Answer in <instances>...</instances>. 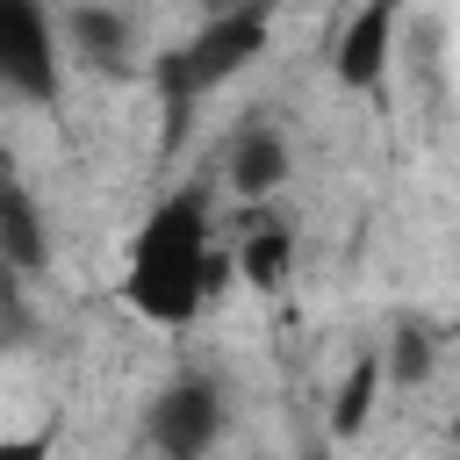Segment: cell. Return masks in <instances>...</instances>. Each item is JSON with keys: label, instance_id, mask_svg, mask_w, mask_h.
I'll return each instance as SVG.
<instances>
[{"label": "cell", "instance_id": "obj_6", "mask_svg": "<svg viewBox=\"0 0 460 460\" xmlns=\"http://www.w3.org/2000/svg\"><path fill=\"white\" fill-rule=\"evenodd\" d=\"M65 50H72L86 72H129L137 36H129V22H122L108 0H79V7H65Z\"/></svg>", "mask_w": 460, "mask_h": 460}, {"label": "cell", "instance_id": "obj_10", "mask_svg": "<svg viewBox=\"0 0 460 460\" xmlns=\"http://www.w3.org/2000/svg\"><path fill=\"white\" fill-rule=\"evenodd\" d=\"M431 367H438L431 338H424L417 323H395V331H388V345H381V381H395V388H424V381H431Z\"/></svg>", "mask_w": 460, "mask_h": 460}, {"label": "cell", "instance_id": "obj_1", "mask_svg": "<svg viewBox=\"0 0 460 460\" xmlns=\"http://www.w3.org/2000/svg\"><path fill=\"white\" fill-rule=\"evenodd\" d=\"M216 280H230V252H216L201 194H194V187H187V194H165V201L144 216V230H137V244H129V266H122L129 309H137L144 323L180 331V323H194V309L216 295Z\"/></svg>", "mask_w": 460, "mask_h": 460}, {"label": "cell", "instance_id": "obj_4", "mask_svg": "<svg viewBox=\"0 0 460 460\" xmlns=\"http://www.w3.org/2000/svg\"><path fill=\"white\" fill-rule=\"evenodd\" d=\"M216 431H223V402H216L208 381H172V388H158V402H151V417H144V438H151L158 453H172V460L208 453Z\"/></svg>", "mask_w": 460, "mask_h": 460}, {"label": "cell", "instance_id": "obj_2", "mask_svg": "<svg viewBox=\"0 0 460 460\" xmlns=\"http://www.w3.org/2000/svg\"><path fill=\"white\" fill-rule=\"evenodd\" d=\"M266 36H273L266 0H237V7L208 14V29H201L187 50H172V58H165V101H172V108H187L194 93L223 86L230 72H244V65L266 50Z\"/></svg>", "mask_w": 460, "mask_h": 460}, {"label": "cell", "instance_id": "obj_12", "mask_svg": "<svg viewBox=\"0 0 460 460\" xmlns=\"http://www.w3.org/2000/svg\"><path fill=\"white\" fill-rule=\"evenodd\" d=\"M453 438H460V424H453Z\"/></svg>", "mask_w": 460, "mask_h": 460}, {"label": "cell", "instance_id": "obj_5", "mask_svg": "<svg viewBox=\"0 0 460 460\" xmlns=\"http://www.w3.org/2000/svg\"><path fill=\"white\" fill-rule=\"evenodd\" d=\"M388 50H395V0H367V7L338 29V43H331V72H338V86H352V93L381 86Z\"/></svg>", "mask_w": 460, "mask_h": 460}, {"label": "cell", "instance_id": "obj_11", "mask_svg": "<svg viewBox=\"0 0 460 460\" xmlns=\"http://www.w3.org/2000/svg\"><path fill=\"white\" fill-rule=\"evenodd\" d=\"M201 7H208V14H223V7H237V0H201Z\"/></svg>", "mask_w": 460, "mask_h": 460}, {"label": "cell", "instance_id": "obj_7", "mask_svg": "<svg viewBox=\"0 0 460 460\" xmlns=\"http://www.w3.org/2000/svg\"><path fill=\"white\" fill-rule=\"evenodd\" d=\"M288 172H295L288 137H280V129H266V122H244V129H237V144H230V194L266 201L273 187H288Z\"/></svg>", "mask_w": 460, "mask_h": 460}, {"label": "cell", "instance_id": "obj_8", "mask_svg": "<svg viewBox=\"0 0 460 460\" xmlns=\"http://www.w3.org/2000/svg\"><path fill=\"white\" fill-rule=\"evenodd\" d=\"M230 273H244L252 288H280V280L295 273V230H288V223H273V216H259V223L237 237Z\"/></svg>", "mask_w": 460, "mask_h": 460}, {"label": "cell", "instance_id": "obj_9", "mask_svg": "<svg viewBox=\"0 0 460 460\" xmlns=\"http://www.w3.org/2000/svg\"><path fill=\"white\" fill-rule=\"evenodd\" d=\"M388 381H381V352H359L352 359V374L338 381V402H331V431L338 438H352L367 417H374V395H381Z\"/></svg>", "mask_w": 460, "mask_h": 460}, {"label": "cell", "instance_id": "obj_13", "mask_svg": "<svg viewBox=\"0 0 460 460\" xmlns=\"http://www.w3.org/2000/svg\"><path fill=\"white\" fill-rule=\"evenodd\" d=\"M0 187H7V180H0Z\"/></svg>", "mask_w": 460, "mask_h": 460}, {"label": "cell", "instance_id": "obj_3", "mask_svg": "<svg viewBox=\"0 0 460 460\" xmlns=\"http://www.w3.org/2000/svg\"><path fill=\"white\" fill-rule=\"evenodd\" d=\"M65 65H58V29L43 0H0V93L14 101H58Z\"/></svg>", "mask_w": 460, "mask_h": 460}]
</instances>
